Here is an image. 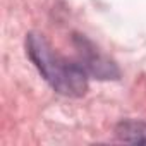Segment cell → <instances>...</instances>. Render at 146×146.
<instances>
[{"label": "cell", "mask_w": 146, "mask_h": 146, "mask_svg": "<svg viewBox=\"0 0 146 146\" xmlns=\"http://www.w3.org/2000/svg\"><path fill=\"white\" fill-rule=\"evenodd\" d=\"M74 40H76V45L81 55L79 64L86 69L90 76L98 78V79H119L120 76L119 67L110 58L102 55L91 41H88L84 36H76Z\"/></svg>", "instance_id": "7a4b0ae2"}, {"label": "cell", "mask_w": 146, "mask_h": 146, "mask_svg": "<svg viewBox=\"0 0 146 146\" xmlns=\"http://www.w3.org/2000/svg\"><path fill=\"white\" fill-rule=\"evenodd\" d=\"M26 53L41 78L52 86L53 91L64 96L78 98L88 90V72L79 62L67 60L53 52L48 41L40 33L26 36Z\"/></svg>", "instance_id": "6da1fadb"}, {"label": "cell", "mask_w": 146, "mask_h": 146, "mask_svg": "<svg viewBox=\"0 0 146 146\" xmlns=\"http://www.w3.org/2000/svg\"><path fill=\"white\" fill-rule=\"evenodd\" d=\"M115 137L122 143L146 144V122L125 119L115 125Z\"/></svg>", "instance_id": "3957f363"}]
</instances>
